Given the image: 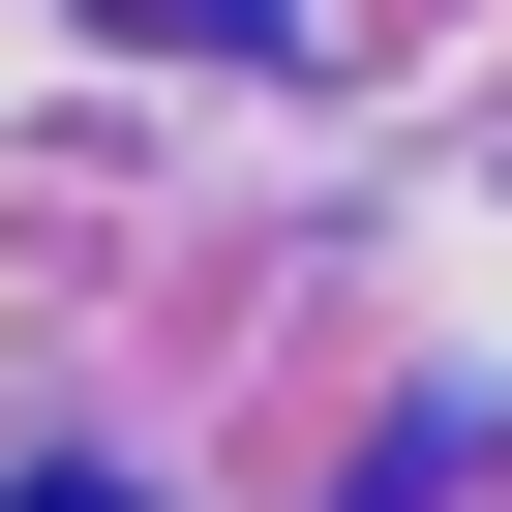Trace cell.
<instances>
[{
	"label": "cell",
	"instance_id": "cell-1",
	"mask_svg": "<svg viewBox=\"0 0 512 512\" xmlns=\"http://www.w3.org/2000/svg\"><path fill=\"white\" fill-rule=\"evenodd\" d=\"M31 512H151V482H31Z\"/></svg>",
	"mask_w": 512,
	"mask_h": 512
}]
</instances>
